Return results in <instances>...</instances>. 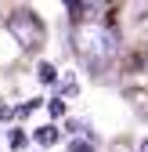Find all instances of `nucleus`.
Wrapping results in <instances>:
<instances>
[{
    "label": "nucleus",
    "mask_w": 148,
    "mask_h": 152,
    "mask_svg": "<svg viewBox=\"0 0 148 152\" xmlns=\"http://www.w3.org/2000/svg\"><path fill=\"white\" fill-rule=\"evenodd\" d=\"M72 47H76L83 65L105 69L116 58V51H119V36L105 22H76V29H72Z\"/></svg>",
    "instance_id": "f257e3e1"
},
{
    "label": "nucleus",
    "mask_w": 148,
    "mask_h": 152,
    "mask_svg": "<svg viewBox=\"0 0 148 152\" xmlns=\"http://www.w3.org/2000/svg\"><path fill=\"white\" fill-rule=\"evenodd\" d=\"M7 33H11L25 51H36V47L44 44V22H40L33 11H25V7H22V11H11V18H7Z\"/></svg>",
    "instance_id": "f03ea898"
},
{
    "label": "nucleus",
    "mask_w": 148,
    "mask_h": 152,
    "mask_svg": "<svg viewBox=\"0 0 148 152\" xmlns=\"http://www.w3.org/2000/svg\"><path fill=\"white\" fill-rule=\"evenodd\" d=\"M33 138L40 141L44 148H51V145H58V138H62V134H58V127H51V123H47V127H40V130H36Z\"/></svg>",
    "instance_id": "7ed1b4c3"
},
{
    "label": "nucleus",
    "mask_w": 148,
    "mask_h": 152,
    "mask_svg": "<svg viewBox=\"0 0 148 152\" xmlns=\"http://www.w3.org/2000/svg\"><path fill=\"white\" fill-rule=\"evenodd\" d=\"M36 76H40V83H54V80H58V69H54L51 62H40V65H36Z\"/></svg>",
    "instance_id": "20e7f679"
},
{
    "label": "nucleus",
    "mask_w": 148,
    "mask_h": 152,
    "mask_svg": "<svg viewBox=\"0 0 148 152\" xmlns=\"http://www.w3.org/2000/svg\"><path fill=\"white\" fill-rule=\"evenodd\" d=\"M69 152H94V138H72Z\"/></svg>",
    "instance_id": "39448f33"
},
{
    "label": "nucleus",
    "mask_w": 148,
    "mask_h": 152,
    "mask_svg": "<svg viewBox=\"0 0 148 152\" xmlns=\"http://www.w3.org/2000/svg\"><path fill=\"white\" fill-rule=\"evenodd\" d=\"M47 109H51V116H65V102H62V98H54Z\"/></svg>",
    "instance_id": "423d86ee"
},
{
    "label": "nucleus",
    "mask_w": 148,
    "mask_h": 152,
    "mask_svg": "<svg viewBox=\"0 0 148 152\" xmlns=\"http://www.w3.org/2000/svg\"><path fill=\"white\" fill-rule=\"evenodd\" d=\"M25 145V134H22V130H11V148H22Z\"/></svg>",
    "instance_id": "0eeeda50"
},
{
    "label": "nucleus",
    "mask_w": 148,
    "mask_h": 152,
    "mask_svg": "<svg viewBox=\"0 0 148 152\" xmlns=\"http://www.w3.org/2000/svg\"><path fill=\"white\" fill-rule=\"evenodd\" d=\"M62 91H65V94H76V91H80V87H76V80H72V76H69V80H65V83H62Z\"/></svg>",
    "instance_id": "6e6552de"
},
{
    "label": "nucleus",
    "mask_w": 148,
    "mask_h": 152,
    "mask_svg": "<svg viewBox=\"0 0 148 152\" xmlns=\"http://www.w3.org/2000/svg\"><path fill=\"white\" fill-rule=\"evenodd\" d=\"M11 116H15V109H7V105L0 109V120H11Z\"/></svg>",
    "instance_id": "1a4fd4ad"
},
{
    "label": "nucleus",
    "mask_w": 148,
    "mask_h": 152,
    "mask_svg": "<svg viewBox=\"0 0 148 152\" xmlns=\"http://www.w3.org/2000/svg\"><path fill=\"white\" fill-rule=\"evenodd\" d=\"M137 152H148V138H144V141H141V148H137Z\"/></svg>",
    "instance_id": "9d476101"
}]
</instances>
